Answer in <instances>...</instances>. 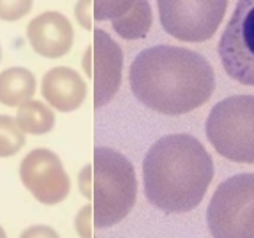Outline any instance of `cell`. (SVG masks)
<instances>
[{"instance_id":"cell-1","label":"cell","mask_w":254,"mask_h":238,"mask_svg":"<svg viewBox=\"0 0 254 238\" xmlns=\"http://www.w3.org/2000/svg\"><path fill=\"white\" fill-rule=\"evenodd\" d=\"M129 83L135 97L149 110L180 116L208 102L214 89V73L198 53L157 45L133 59Z\"/></svg>"},{"instance_id":"cell-2","label":"cell","mask_w":254,"mask_h":238,"mask_svg":"<svg viewBox=\"0 0 254 238\" xmlns=\"http://www.w3.org/2000/svg\"><path fill=\"white\" fill-rule=\"evenodd\" d=\"M214 175L213 159L192 135H165L149 148L143 161L145 195L165 213L197 208Z\"/></svg>"},{"instance_id":"cell-3","label":"cell","mask_w":254,"mask_h":238,"mask_svg":"<svg viewBox=\"0 0 254 238\" xmlns=\"http://www.w3.org/2000/svg\"><path fill=\"white\" fill-rule=\"evenodd\" d=\"M81 192L92 200L94 221L105 229L121 222L135 205L137 177L123 153L107 146L94 149V161L79 175Z\"/></svg>"},{"instance_id":"cell-4","label":"cell","mask_w":254,"mask_h":238,"mask_svg":"<svg viewBox=\"0 0 254 238\" xmlns=\"http://www.w3.org/2000/svg\"><path fill=\"white\" fill-rule=\"evenodd\" d=\"M205 130L222 157L254 164V95H232L216 103Z\"/></svg>"},{"instance_id":"cell-5","label":"cell","mask_w":254,"mask_h":238,"mask_svg":"<svg viewBox=\"0 0 254 238\" xmlns=\"http://www.w3.org/2000/svg\"><path fill=\"white\" fill-rule=\"evenodd\" d=\"M213 238H254V173L222 181L206 210Z\"/></svg>"},{"instance_id":"cell-6","label":"cell","mask_w":254,"mask_h":238,"mask_svg":"<svg viewBox=\"0 0 254 238\" xmlns=\"http://www.w3.org/2000/svg\"><path fill=\"white\" fill-rule=\"evenodd\" d=\"M164 30L189 43L206 42L224 19L227 0H157Z\"/></svg>"},{"instance_id":"cell-7","label":"cell","mask_w":254,"mask_h":238,"mask_svg":"<svg viewBox=\"0 0 254 238\" xmlns=\"http://www.w3.org/2000/svg\"><path fill=\"white\" fill-rule=\"evenodd\" d=\"M218 53L230 78L254 86V0H238L221 35Z\"/></svg>"},{"instance_id":"cell-8","label":"cell","mask_w":254,"mask_h":238,"mask_svg":"<svg viewBox=\"0 0 254 238\" xmlns=\"http://www.w3.org/2000/svg\"><path fill=\"white\" fill-rule=\"evenodd\" d=\"M123 50L105 30H94L92 46L87 50L83 67L94 83V107L102 108L113 100L123 79Z\"/></svg>"},{"instance_id":"cell-9","label":"cell","mask_w":254,"mask_h":238,"mask_svg":"<svg viewBox=\"0 0 254 238\" xmlns=\"http://www.w3.org/2000/svg\"><path fill=\"white\" fill-rule=\"evenodd\" d=\"M21 181L40 203L58 205L70 192V178L59 156L50 149L38 148L22 159Z\"/></svg>"},{"instance_id":"cell-10","label":"cell","mask_w":254,"mask_h":238,"mask_svg":"<svg viewBox=\"0 0 254 238\" xmlns=\"http://www.w3.org/2000/svg\"><path fill=\"white\" fill-rule=\"evenodd\" d=\"M27 38L34 51L48 59L65 56L73 45V27L58 11H45L27 26Z\"/></svg>"},{"instance_id":"cell-11","label":"cell","mask_w":254,"mask_h":238,"mask_svg":"<svg viewBox=\"0 0 254 238\" xmlns=\"http://www.w3.org/2000/svg\"><path fill=\"white\" fill-rule=\"evenodd\" d=\"M42 95L56 110L70 113L83 105L86 83L73 68L54 67L42 79Z\"/></svg>"},{"instance_id":"cell-12","label":"cell","mask_w":254,"mask_h":238,"mask_svg":"<svg viewBox=\"0 0 254 238\" xmlns=\"http://www.w3.org/2000/svg\"><path fill=\"white\" fill-rule=\"evenodd\" d=\"M35 76L24 67H11L0 73V103L19 107L35 94Z\"/></svg>"},{"instance_id":"cell-13","label":"cell","mask_w":254,"mask_h":238,"mask_svg":"<svg viewBox=\"0 0 254 238\" xmlns=\"http://www.w3.org/2000/svg\"><path fill=\"white\" fill-rule=\"evenodd\" d=\"M116 34L124 40L145 38L153 24V11L148 0H135V3L127 13L111 19Z\"/></svg>"},{"instance_id":"cell-14","label":"cell","mask_w":254,"mask_h":238,"mask_svg":"<svg viewBox=\"0 0 254 238\" xmlns=\"http://www.w3.org/2000/svg\"><path fill=\"white\" fill-rule=\"evenodd\" d=\"M16 122L24 133L43 135L54 127L56 118L45 103L38 100H27L19 105L18 113H16Z\"/></svg>"},{"instance_id":"cell-15","label":"cell","mask_w":254,"mask_h":238,"mask_svg":"<svg viewBox=\"0 0 254 238\" xmlns=\"http://www.w3.org/2000/svg\"><path fill=\"white\" fill-rule=\"evenodd\" d=\"M24 145H26V135L16 119L0 115V157L14 156Z\"/></svg>"},{"instance_id":"cell-16","label":"cell","mask_w":254,"mask_h":238,"mask_svg":"<svg viewBox=\"0 0 254 238\" xmlns=\"http://www.w3.org/2000/svg\"><path fill=\"white\" fill-rule=\"evenodd\" d=\"M135 0H94V18L97 21L116 19L132 8Z\"/></svg>"},{"instance_id":"cell-17","label":"cell","mask_w":254,"mask_h":238,"mask_svg":"<svg viewBox=\"0 0 254 238\" xmlns=\"http://www.w3.org/2000/svg\"><path fill=\"white\" fill-rule=\"evenodd\" d=\"M34 5V0H0V19L18 21L24 18Z\"/></svg>"},{"instance_id":"cell-18","label":"cell","mask_w":254,"mask_h":238,"mask_svg":"<svg viewBox=\"0 0 254 238\" xmlns=\"http://www.w3.org/2000/svg\"><path fill=\"white\" fill-rule=\"evenodd\" d=\"M19 238H59V235L48 226H34L24 230Z\"/></svg>"},{"instance_id":"cell-19","label":"cell","mask_w":254,"mask_h":238,"mask_svg":"<svg viewBox=\"0 0 254 238\" xmlns=\"http://www.w3.org/2000/svg\"><path fill=\"white\" fill-rule=\"evenodd\" d=\"M0 238H6V234H5V230L0 227Z\"/></svg>"},{"instance_id":"cell-20","label":"cell","mask_w":254,"mask_h":238,"mask_svg":"<svg viewBox=\"0 0 254 238\" xmlns=\"http://www.w3.org/2000/svg\"><path fill=\"white\" fill-rule=\"evenodd\" d=\"M0 59H2V48H0Z\"/></svg>"}]
</instances>
